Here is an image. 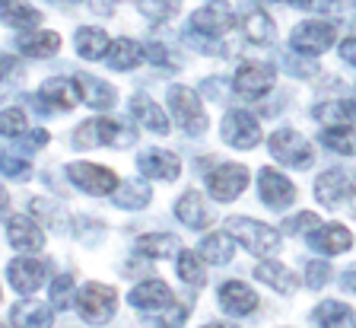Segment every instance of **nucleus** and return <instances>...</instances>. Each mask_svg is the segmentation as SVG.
<instances>
[{
  "instance_id": "1",
  "label": "nucleus",
  "mask_w": 356,
  "mask_h": 328,
  "mask_svg": "<svg viewBox=\"0 0 356 328\" xmlns=\"http://www.w3.org/2000/svg\"><path fill=\"white\" fill-rule=\"evenodd\" d=\"M137 143V131L127 121H115V118H92L83 121L74 131V147L86 150V147H134Z\"/></svg>"
},
{
  "instance_id": "2",
  "label": "nucleus",
  "mask_w": 356,
  "mask_h": 328,
  "mask_svg": "<svg viewBox=\"0 0 356 328\" xmlns=\"http://www.w3.org/2000/svg\"><path fill=\"white\" fill-rule=\"evenodd\" d=\"M229 236H236L258 258H270L280 252V233L252 217H229Z\"/></svg>"
},
{
  "instance_id": "3",
  "label": "nucleus",
  "mask_w": 356,
  "mask_h": 328,
  "mask_svg": "<svg viewBox=\"0 0 356 328\" xmlns=\"http://www.w3.org/2000/svg\"><path fill=\"white\" fill-rule=\"evenodd\" d=\"M337 38V26L327 23V19H305L296 29L289 32V48L305 58H315V54H325Z\"/></svg>"
},
{
  "instance_id": "4",
  "label": "nucleus",
  "mask_w": 356,
  "mask_h": 328,
  "mask_svg": "<svg viewBox=\"0 0 356 328\" xmlns=\"http://www.w3.org/2000/svg\"><path fill=\"white\" fill-rule=\"evenodd\" d=\"M118 309V293L105 283H86L76 297V313L89 325H105Z\"/></svg>"
},
{
  "instance_id": "5",
  "label": "nucleus",
  "mask_w": 356,
  "mask_h": 328,
  "mask_svg": "<svg viewBox=\"0 0 356 328\" xmlns=\"http://www.w3.org/2000/svg\"><path fill=\"white\" fill-rule=\"evenodd\" d=\"M169 112L188 134H204L207 131V115L200 105L197 93L188 86H169Z\"/></svg>"
},
{
  "instance_id": "6",
  "label": "nucleus",
  "mask_w": 356,
  "mask_h": 328,
  "mask_svg": "<svg viewBox=\"0 0 356 328\" xmlns=\"http://www.w3.org/2000/svg\"><path fill=\"white\" fill-rule=\"evenodd\" d=\"M267 150H270V157L280 159L283 166H296V169H309V166H312L309 141H305L302 134H296V131H289V127H283V131L270 134Z\"/></svg>"
},
{
  "instance_id": "7",
  "label": "nucleus",
  "mask_w": 356,
  "mask_h": 328,
  "mask_svg": "<svg viewBox=\"0 0 356 328\" xmlns=\"http://www.w3.org/2000/svg\"><path fill=\"white\" fill-rule=\"evenodd\" d=\"M220 137L232 150H252L261 141V125L245 109H232V112H226V118L220 125Z\"/></svg>"
},
{
  "instance_id": "8",
  "label": "nucleus",
  "mask_w": 356,
  "mask_h": 328,
  "mask_svg": "<svg viewBox=\"0 0 356 328\" xmlns=\"http://www.w3.org/2000/svg\"><path fill=\"white\" fill-rule=\"evenodd\" d=\"M207 188H210V194H213L216 201H222V204L236 201L238 194L248 188V169L238 166V163L216 166V169L207 175Z\"/></svg>"
},
{
  "instance_id": "9",
  "label": "nucleus",
  "mask_w": 356,
  "mask_h": 328,
  "mask_svg": "<svg viewBox=\"0 0 356 328\" xmlns=\"http://www.w3.org/2000/svg\"><path fill=\"white\" fill-rule=\"evenodd\" d=\"M236 26V13H232L226 3H207V7H200L191 13L188 19V29L197 32L204 38H220Z\"/></svg>"
},
{
  "instance_id": "10",
  "label": "nucleus",
  "mask_w": 356,
  "mask_h": 328,
  "mask_svg": "<svg viewBox=\"0 0 356 328\" xmlns=\"http://www.w3.org/2000/svg\"><path fill=\"white\" fill-rule=\"evenodd\" d=\"M232 86H236V93L245 99H261L274 86V68H270V64H261V61H245V64H238Z\"/></svg>"
},
{
  "instance_id": "11",
  "label": "nucleus",
  "mask_w": 356,
  "mask_h": 328,
  "mask_svg": "<svg viewBox=\"0 0 356 328\" xmlns=\"http://www.w3.org/2000/svg\"><path fill=\"white\" fill-rule=\"evenodd\" d=\"M67 175H70V182L76 188H83L89 194H111L118 188V175L96 163H70L67 166Z\"/></svg>"
},
{
  "instance_id": "12",
  "label": "nucleus",
  "mask_w": 356,
  "mask_h": 328,
  "mask_svg": "<svg viewBox=\"0 0 356 328\" xmlns=\"http://www.w3.org/2000/svg\"><path fill=\"white\" fill-rule=\"evenodd\" d=\"M258 188H261V198L270 210H283L289 204L296 201V185L277 169H264L258 179Z\"/></svg>"
},
{
  "instance_id": "13",
  "label": "nucleus",
  "mask_w": 356,
  "mask_h": 328,
  "mask_svg": "<svg viewBox=\"0 0 356 328\" xmlns=\"http://www.w3.org/2000/svg\"><path fill=\"white\" fill-rule=\"evenodd\" d=\"M137 166H140L143 175H149V179H178V172H181V163H178L175 153H169V150H159V147H149L140 153V159H137Z\"/></svg>"
},
{
  "instance_id": "14",
  "label": "nucleus",
  "mask_w": 356,
  "mask_h": 328,
  "mask_svg": "<svg viewBox=\"0 0 356 328\" xmlns=\"http://www.w3.org/2000/svg\"><path fill=\"white\" fill-rule=\"evenodd\" d=\"M48 109H60V112H70L76 102H80V86L76 80H67V77H51V80L42 83V93Z\"/></svg>"
},
{
  "instance_id": "15",
  "label": "nucleus",
  "mask_w": 356,
  "mask_h": 328,
  "mask_svg": "<svg viewBox=\"0 0 356 328\" xmlns=\"http://www.w3.org/2000/svg\"><path fill=\"white\" fill-rule=\"evenodd\" d=\"M131 303L137 306V309H143V313H156V309H169V306L175 303V297H172L169 283L143 281L131 290Z\"/></svg>"
},
{
  "instance_id": "16",
  "label": "nucleus",
  "mask_w": 356,
  "mask_h": 328,
  "mask_svg": "<svg viewBox=\"0 0 356 328\" xmlns=\"http://www.w3.org/2000/svg\"><path fill=\"white\" fill-rule=\"evenodd\" d=\"M10 283H13V290L22 293V297H29V293H35L38 287H42L44 281V265L35 258H16L10 261Z\"/></svg>"
},
{
  "instance_id": "17",
  "label": "nucleus",
  "mask_w": 356,
  "mask_h": 328,
  "mask_svg": "<svg viewBox=\"0 0 356 328\" xmlns=\"http://www.w3.org/2000/svg\"><path fill=\"white\" fill-rule=\"evenodd\" d=\"M309 246L321 255H341L353 246V236L341 224H327V226H315L309 233Z\"/></svg>"
},
{
  "instance_id": "18",
  "label": "nucleus",
  "mask_w": 356,
  "mask_h": 328,
  "mask_svg": "<svg viewBox=\"0 0 356 328\" xmlns=\"http://www.w3.org/2000/svg\"><path fill=\"white\" fill-rule=\"evenodd\" d=\"M220 306L232 315H248L258 309V293L252 287H245L242 281H229L220 287Z\"/></svg>"
},
{
  "instance_id": "19",
  "label": "nucleus",
  "mask_w": 356,
  "mask_h": 328,
  "mask_svg": "<svg viewBox=\"0 0 356 328\" xmlns=\"http://www.w3.org/2000/svg\"><path fill=\"white\" fill-rule=\"evenodd\" d=\"M10 322L16 328H51L54 309L48 303H38V299H22V303L13 306Z\"/></svg>"
},
{
  "instance_id": "20",
  "label": "nucleus",
  "mask_w": 356,
  "mask_h": 328,
  "mask_svg": "<svg viewBox=\"0 0 356 328\" xmlns=\"http://www.w3.org/2000/svg\"><path fill=\"white\" fill-rule=\"evenodd\" d=\"M175 217L185 226H191V230H204V226L213 224V214H210V208L204 204V198H200L197 192H185L181 198H178L175 201Z\"/></svg>"
},
{
  "instance_id": "21",
  "label": "nucleus",
  "mask_w": 356,
  "mask_h": 328,
  "mask_svg": "<svg viewBox=\"0 0 356 328\" xmlns=\"http://www.w3.org/2000/svg\"><path fill=\"white\" fill-rule=\"evenodd\" d=\"M7 239L10 246L19 249V252H38L44 246V233L32 224L29 217H13L7 224Z\"/></svg>"
},
{
  "instance_id": "22",
  "label": "nucleus",
  "mask_w": 356,
  "mask_h": 328,
  "mask_svg": "<svg viewBox=\"0 0 356 328\" xmlns=\"http://www.w3.org/2000/svg\"><path fill=\"white\" fill-rule=\"evenodd\" d=\"M16 48L26 58H51L60 48V36L48 29H35V32H26V36L16 38Z\"/></svg>"
},
{
  "instance_id": "23",
  "label": "nucleus",
  "mask_w": 356,
  "mask_h": 328,
  "mask_svg": "<svg viewBox=\"0 0 356 328\" xmlns=\"http://www.w3.org/2000/svg\"><path fill=\"white\" fill-rule=\"evenodd\" d=\"M74 45L83 61H99L108 54L111 42H108V36H105V29H99V26H80L74 36Z\"/></svg>"
},
{
  "instance_id": "24",
  "label": "nucleus",
  "mask_w": 356,
  "mask_h": 328,
  "mask_svg": "<svg viewBox=\"0 0 356 328\" xmlns=\"http://www.w3.org/2000/svg\"><path fill=\"white\" fill-rule=\"evenodd\" d=\"M347 192H350V179L341 169L321 172V179L315 182V194H318V201L325 204V208H337V204L347 198Z\"/></svg>"
},
{
  "instance_id": "25",
  "label": "nucleus",
  "mask_w": 356,
  "mask_h": 328,
  "mask_svg": "<svg viewBox=\"0 0 356 328\" xmlns=\"http://www.w3.org/2000/svg\"><path fill=\"white\" fill-rule=\"evenodd\" d=\"M0 19L13 29H35L42 23V13L26 0H0Z\"/></svg>"
},
{
  "instance_id": "26",
  "label": "nucleus",
  "mask_w": 356,
  "mask_h": 328,
  "mask_svg": "<svg viewBox=\"0 0 356 328\" xmlns=\"http://www.w3.org/2000/svg\"><path fill=\"white\" fill-rule=\"evenodd\" d=\"M242 32H245V38H248L252 45H270V42H274V19H270L261 7H254V10L245 13Z\"/></svg>"
},
{
  "instance_id": "27",
  "label": "nucleus",
  "mask_w": 356,
  "mask_h": 328,
  "mask_svg": "<svg viewBox=\"0 0 356 328\" xmlns=\"http://www.w3.org/2000/svg\"><path fill=\"white\" fill-rule=\"evenodd\" d=\"M312 315H315L318 328H353L356 322L353 309L347 303H341V299H325Z\"/></svg>"
},
{
  "instance_id": "28",
  "label": "nucleus",
  "mask_w": 356,
  "mask_h": 328,
  "mask_svg": "<svg viewBox=\"0 0 356 328\" xmlns=\"http://www.w3.org/2000/svg\"><path fill=\"white\" fill-rule=\"evenodd\" d=\"M76 86H80V96L86 99L92 109H111V105H115V96H118V93L111 90L105 80H99V77L80 74L76 77Z\"/></svg>"
},
{
  "instance_id": "29",
  "label": "nucleus",
  "mask_w": 356,
  "mask_h": 328,
  "mask_svg": "<svg viewBox=\"0 0 356 328\" xmlns=\"http://www.w3.org/2000/svg\"><path fill=\"white\" fill-rule=\"evenodd\" d=\"M131 112L137 115L153 134H169V118H165L163 109H159L149 96H134L131 99Z\"/></svg>"
},
{
  "instance_id": "30",
  "label": "nucleus",
  "mask_w": 356,
  "mask_h": 328,
  "mask_svg": "<svg viewBox=\"0 0 356 328\" xmlns=\"http://www.w3.org/2000/svg\"><path fill=\"white\" fill-rule=\"evenodd\" d=\"M111 194H115V204H118V208H124V210H140V208H147L149 198H153L149 185H147V182H140V179L121 182V185L115 188Z\"/></svg>"
},
{
  "instance_id": "31",
  "label": "nucleus",
  "mask_w": 356,
  "mask_h": 328,
  "mask_svg": "<svg viewBox=\"0 0 356 328\" xmlns=\"http://www.w3.org/2000/svg\"><path fill=\"white\" fill-rule=\"evenodd\" d=\"M254 277L267 287H274L277 293H293V287H296V274H289V268H283L277 261H261L254 268Z\"/></svg>"
},
{
  "instance_id": "32",
  "label": "nucleus",
  "mask_w": 356,
  "mask_h": 328,
  "mask_svg": "<svg viewBox=\"0 0 356 328\" xmlns=\"http://www.w3.org/2000/svg\"><path fill=\"white\" fill-rule=\"evenodd\" d=\"M143 61V48L134 42V38H118V42H111L108 48V64L111 70H131L137 68Z\"/></svg>"
},
{
  "instance_id": "33",
  "label": "nucleus",
  "mask_w": 356,
  "mask_h": 328,
  "mask_svg": "<svg viewBox=\"0 0 356 328\" xmlns=\"http://www.w3.org/2000/svg\"><path fill=\"white\" fill-rule=\"evenodd\" d=\"M200 258L210 261V265H226V261L232 258V239L226 236V233H210V236H204V242H200Z\"/></svg>"
},
{
  "instance_id": "34",
  "label": "nucleus",
  "mask_w": 356,
  "mask_h": 328,
  "mask_svg": "<svg viewBox=\"0 0 356 328\" xmlns=\"http://www.w3.org/2000/svg\"><path fill=\"white\" fill-rule=\"evenodd\" d=\"M321 143L334 153H343V157H356V131L347 125H334L327 131H321Z\"/></svg>"
},
{
  "instance_id": "35",
  "label": "nucleus",
  "mask_w": 356,
  "mask_h": 328,
  "mask_svg": "<svg viewBox=\"0 0 356 328\" xmlns=\"http://www.w3.org/2000/svg\"><path fill=\"white\" fill-rule=\"evenodd\" d=\"M137 252L149 255V258H165V255L178 252V239L169 233H147L137 239Z\"/></svg>"
},
{
  "instance_id": "36",
  "label": "nucleus",
  "mask_w": 356,
  "mask_h": 328,
  "mask_svg": "<svg viewBox=\"0 0 356 328\" xmlns=\"http://www.w3.org/2000/svg\"><path fill=\"white\" fill-rule=\"evenodd\" d=\"M137 10L147 16L149 23H169L172 16H178L181 0H137Z\"/></svg>"
},
{
  "instance_id": "37",
  "label": "nucleus",
  "mask_w": 356,
  "mask_h": 328,
  "mask_svg": "<svg viewBox=\"0 0 356 328\" xmlns=\"http://www.w3.org/2000/svg\"><path fill=\"white\" fill-rule=\"evenodd\" d=\"M178 274H181V281H185V283L200 287V283H204V268H200L197 255H194V252H181V255H178Z\"/></svg>"
},
{
  "instance_id": "38",
  "label": "nucleus",
  "mask_w": 356,
  "mask_h": 328,
  "mask_svg": "<svg viewBox=\"0 0 356 328\" xmlns=\"http://www.w3.org/2000/svg\"><path fill=\"white\" fill-rule=\"evenodd\" d=\"M0 134L3 137L26 134V112H22V109H3V112H0Z\"/></svg>"
},
{
  "instance_id": "39",
  "label": "nucleus",
  "mask_w": 356,
  "mask_h": 328,
  "mask_svg": "<svg viewBox=\"0 0 356 328\" xmlns=\"http://www.w3.org/2000/svg\"><path fill=\"white\" fill-rule=\"evenodd\" d=\"M296 10L305 13H318V16H337L343 13V0H289Z\"/></svg>"
},
{
  "instance_id": "40",
  "label": "nucleus",
  "mask_w": 356,
  "mask_h": 328,
  "mask_svg": "<svg viewBox=\"0 0 356 328\" xmlns=\"http://www.w3.org/2000/svg\"><path fill=\"white\" fill-rule=\"evenodd\" d=\"M70 293H74V277L70 274L54 277V283H51V306L54 309H67V306H70Z\"/></svg>"
},
{
  "instance_id": "41",
  "label": "nucleus",
  "mask_w": 356,
  "mask_h": 328,
  "mask_svg": "<svg viewBox=\"0 0 356 328\" xmlns=\"http://www.w3.org/2000/svg\"><path fill=\"white\" fill-rule=\"evenodd\" d=\"M0 172L3 175H10V179H29V163L22 157H16V153H0Z\"/></svg>"
},
{
  "instance_id": "42",
  "label": "nucleus",
  "mask_w": 356,
  "mask_h": 328,
  "mask_svg": "<svg viewBox=\"0 0 356 328\" xmlns=\"http://www.w3.org/2000/svg\"><path fill=\"white\" fill-rule=\"evenodd\" d=\"M350 109H347V99H341V102H321L315 105V118L318 121H347Z\"/></svg>"
},
{
  "instance_id": "43",
  "label": "nucleus",
  "mask_w": 356,
  "mask_h": 328,
  "mask_svg": "<svg viewBox=\"0 0 356 328\" xmlns=\"http://www.w3.org/2000/svg\"><path fill=\"white\" fill-rule=\"evenodd\" d=\"M318 224H321L318 217H315V214H309V210H302V214H299V217H289V220H286V226H283V230H286V233H293V236H299V233H312V230H315V226H318Z\"/></svg>"
},
{
  "instance_id": "44",
  "label": "nucleus",
  "mask_w": 356,
  "mask_h": 328,
  "mask_svg": "<svg viewBox=\"0 0 356 328\" xmlns=\"http://www.w3.org/2000/svg\"><path fill=\"white\" fill-rule=\"evenodd\" d=\"M305 283H309L312 290H318V287H325L327 281H331V268H327L325 261H312L309 268H305Z\"/></svg>"
},
{
  "instance_id": "45",
  "label": "nucleus",
  "mask_w": 356,
  "mask_h": 328,
  "mask_svg": "<svg viewBox=\"0 0 356 328\" xmlns=\"http://www.w3.org/2000/svg\"><path fill=\"white\" fill-rule=\"evenodd\" d=\"M185 315H188V306H181V303H172L169 309H165V315L159 319V325L163 328H181V322H185Z\"/></svg>"
},
{
  "instance_id": "46",
  "label": "nucleus",
  "mask_w": 356,
  "mask_h": 328,
  "mask_svg": "<svg viewBox=\"0 0 356 328\" xmlns=\"http://www.w3.org/2000/svg\"><path fill=\"white\" fill-rule=\"evenodd\" d=\"M143 58H147V61H153L156 68H169V64H172L169 52H165L163 45H156V42H149V45H143Z\"/></svg>"
},
{
  "instance_id": "47",
  "label": "nucleus",
  "mask_w": 356,
  "mask_h": 328,
  "mask_svg": "<svg viewBox=\"0 0 356 328\" xmlns=\"http://www.w3.org/2000/svg\"><path fill=\"white\" fill-rule=\"evenodd\" d=\"M283 64H286V70L293 77H312V74H315V68H312V64H305V61H293L289 54L283 58Z\"/></svg>"
},
{
  "instance_id": "48",
  "label": "nucleus",
  "mask_w": 356,
  "mask_h": 328,
  "mask_svg": "<svg viewBox=\"0 0 356 328\" xmlns=\"http://www.w3.org/2000/svg\"><path fill=\"white\" fill-rule=\"evenodd\" d=\"M200 93H213L210 99H226L222 93H226V83L216 80V77H210V80H204V86H200Z\"/></svg>"
},
{
  "instance_id": "49",
  "label": "nucleus",
  "mask_w": 356,
  "mask_h": 328,
  "mask_svg": "<svg viewBox=\"0 0 356 328\" xmlns=\"http://www.w3.org/2000/svg\"><path fill=\"white\" fill-rule=\"evenodd\" d=\"M341 58L347 61L350 68H356V36L353 38H343V42H341Z\"/></svg>"
},
{
  "instance_id": "50",
  "label": "nucleus",
  "mask_w": 356,
  "mask_h": 328,
  "mask_svg": "<svg viewBox=\"0 0 356 328\" xmlns=\"http://www.w3.org/2000/svg\"><path fill=\"white\" fill-rule=\"evenodd\" d=\"M16 70V58L13 54H0V80H3V77H10Z\"/></svg>"
},
{
  "instance_id": "51",
  "label": "nucleus",
  "mask_w": 356,
  "mask_h": 328,
  "mask_svg": "<svg viewBox=\"0 0 356 328\" xmlns=\"http://www.w3.org/2000/svg\"><path fill=\"white\" fill-rule=\"evenodd\" d=\"M26 143H29V150H38L48 143V131H32L29 137H26Z\"/></svg>"
},
{
  "instance_id": "52",
  "label": "nucleus",
  "mask_w": 356,
  "mask_h": 328,
  "mask_svg": "<svg viewBox=\"0 0 356 328\" xmlns=\"http://www.w3.org/2000/svg\"><path fill=\"white\" fill-rule=\"evenodd\" d=\"M341 283L347 287L350 293H356V268H353V271H343V281H341Z\"/></svg>"
},
{
  "instance_id": "53",
  "label": "nucleus",
  "mask_w": 356,
  "mask_h": 328,
  "mask_svg": "<svg viewBox=\"0 0 356 328\" xmlns=\"http://www.w3.org/2000/svg\"><path fill=\"white\" fill-rule=\"evenodd\" d=\"M7 210H10V194H7V188L0 185V217L7 214Z\"/></svg>"
},
{
  "instance_id": "54",
  "label": "nucleus",
  "mask_w": 356,
  "mask_h": 328,
  "mask_svg": "<svg viewBox=\"0 0 356 328\" xmlns=\"http://www.w3.org/2000/svg\"><path fill=\"white\" fill-rule=\"evenodd\" d=\"M347 109H350V115H353V118H356V93H353V99H350V102H347Z\"/></svg>"
},
{
  "instance_id": "55",
  "label": "nucleus",
  "mask_w": 356,
  "mask_h": 328,
  "mask_svg": "<svg viewBox=\"0 0 356 328\" xmlns=\"http://www.w3.org/2000/svg\"><path fill=\"white\" fill-rule=\"evenodd\" d=\"M204 328H236V325H204Z\"/></svg>"
},
{
  "instance_id": "56",
  "label": "nucleus",
  "mask_w": 356,
  "mask_h": 328,
  "mask_svg": "<svg viewBox=\"0 0 356 328\" xmlns=\"http://www.w3.org/2000/svg\"><path fill=\"white\" fill-rule=\"evenodd\" d=\"M261 3H283V0H261ZM286 3H289V0H286Z\"/></svg>"
},
{
  "instance_id": "57",
  "label": "nucleus",
  "mask_w": 356,
  "mask_h": 328,
  "mask_svg": "<svg viewBox=\"0 0 356 328\" xmlns=\"http://www.w3.org/2000/svg\"><path fill=\"white\" fill-rule=\"evenodd\" d=\"M58 3H80V0H58Z\"/></svg>"
},
{
  "instance_id": "58",
  "label": "nucleus",
  "mask_w": 356,
  "mask_h": 328,
  "mask_svg": "<svg viewBox=\"0 0 356 328\" xmlns=\"http://www.w3.org/2000/svg\"><path fill=\"white\" fill-rule=\"evenodd\" d=\"M353 214H356V198H353Z\"/></svg>"
},
{
  "instance_id": "59",
  "label": "nucleus",
  "mask_w": 356,
  "mask_h": 328,
  "mask_svg": "<svg viewBox=\"0 0 356 328\" xmlns=\"http://www.w3.org/2000/svg\"><path fill=\"white\" fill-rule=\"evenodd\" d=\"M353 188H356V179H353Z\"/></svg>"
},
{
  "instance_id": "60",
  "label": "nucleus",
  "mask_w": 356,
  "mask_h": 328,
  "mask_svg": "<svg viewBox=\"0 0 356 328\" xmlns=\"http://www.w3.org/2000/svg\"><path fill=\"white\" fill-rule=\"evenodd\" d=\"M0 328H3V325H0Z\"/></svg>"
}]
</instances>
